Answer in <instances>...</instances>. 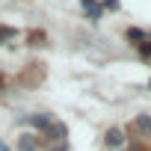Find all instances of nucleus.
<instances>
[{
	"label": "nucleus",
	"instance_id": "obj_6",
	"mask_svg": "<svg viewBox=\"0 0 151 151\" xmlns=\"http://www.w3.org/2000/svg\"><path fill=\"white\" fill-rule=\"evenodd\" d=\"M3 36H9V30H3V27H0V39H3Z\"/></svg>",
	"mask_w": 151,
	"mask_h": 151
},
{
	"label": "nucleus",
	"instance_id": "obj_4",
	"mask_svg": "<svg viewBox=\"0 0 151 151\" xmlns=\"http://www.w3.org/2000/svg\"><path fill=\"white\" fill-rule=\"evenodd\" d=\"M83 9L89 12V18H101V6L95 3V0H83Z\"/></svg>",
	"mask_w": 151,
	"mask_h": 151
},
{
	"label": "nucleus",
	"instance_id": "obj_5",
	"mask_svg": "<svg viewBox=\"0 0 151 151\" xmlns=\"http://www.w3.org/2000/svg\"><path fill=\"white\" fill-rule=\"evenodd\" d=\"M30 122H33V124H36V127H50V122H47V119H45V116H33V119H30Z\"/></svg>",
	"mask_w": 151,
	"mask_h": 151
},
{
	"label": "nucleus",
	"instance_id": "obj_1",
	"mask_svg": "<svg viewBox=\"0 0 151 151\" xmlns=\"http://www.w3.org/2000/svg\"><path fill=\"white\" fill-rule=\"evenodd\" d=\"M104 145H107L110 151L124 148V130H122V127H110V130H107V136H104Z\"/></svg>",
	"mask_w": 151,
	"mask_h": 151
},
{
	"label": "nucleus",
	"instance_id": "obj_7",
	"mask_svg": "<svg viewBox=\"0 0 151 151\" xmlns=\"http://www.w3.org/2000/svg\"><path fill=\"white\" fill-rule=\"evenodd\" d=\"M0 151H9V148H6V142H0Z\"/></svg>",
	"mask_w": 151,
	"mask_h": 151
},
{
	"label": "nucleus",
	"instance_id": "obj_3",
	"mask_svg": "<svg viewBox=\"0 0 151 151\" xmlns=\"http://www.w3.org/2000/svg\"><path fill=\"white\" fill-rule=\"evenodd\" d=\"M18 148H21V151H39V142H36L33 136H21V142H18Z\"/></svg>",
	"mask_w": 151,
	"mask_h": 151
},
{
	"label": "nucleus",
	"instance_id": "obj_8",
	"mask_svg": "<svg viewBox=\"0 0 151 151\" xmlns=\"http://www.w3.org/2000/svg\"><path fill=\"white\" fill-rule=\"evenodd\" d=\"M148 86H151V83H148Z\"/></svg>",
	"mask_w": 151,
	"mask_h": 151
},
{
	"label": "nucleus",
	"instance_id": "obj_2",
	"mask_svg": "<svg viewBox=\"0 0 151 151\" xmlns=\"http://www.w3.org/2000/svg\"><path fill=\"white\" fill-rule=\"evenodd\" d=\"M133 124H136V130H142L145 136H151V116H139Z\"/></svg>",
	"mask_w": 151,
	"mask_h": 151
}]
</instances>
